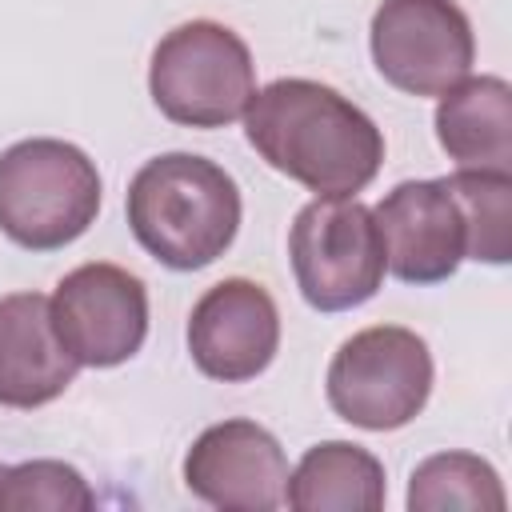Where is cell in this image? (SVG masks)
<instances>
[{"mask_svg":"<svg viewBox=\"0 0 512 512\" xmlns=\"http://www.w3.org/2000/svg\"><path fill=\"white\" fill-rule=\"evenodd\" d=\"M244 136L268 168L316 196H356L384 164V136L372 116L304 76L260 88L244 112Z\"/></svg>","mask_w":512,"mask_h":512,"instance_id":"cell-1","label":"cell"},{"mask_svg":"<svg viewBox=\"0 0 512 512\" xmlns=\"http://www.w3.org/2000/svg\"><path fill=\"white\" fill-rule=\"evenodd\" d=\"M128 228L140 248L176 272L208 268L240 228V188L208 156H152L128 184Z\"/></svg>","mask_w":512,"mask_h":512,"instance_id":"cell-2","label":"cell"},{"mask_svg":"<svg viewBox=\"0 0 512 512\" xmlns=\"http://www.w3.org/2000/svg\"><path fill=\"white\" fill-rule=\"evenodd\" d=\"M100 212V172L84 148L32 136L0 152V232L28 252H56Z\"/></svg>","mask_w":512,"mask_h":512,"instance_id":"cell-3","label":"cell"},{"mask_svg":"<svg viewBox=\"0 0 512 512\" xmlns=\"http://www.w3.org/2000/svg\"><path fill=\"white\" fill-rule=\"evenodd\" d=\"M148 92L172 124L224 128L248 112L256 96V64L228 24L188 20L156 44Z\"/></svg>","mask_w":512,"mask_h":512,"instance_id":"cell-4","label":"cell"},{"mask_svg":"<svg viewBox=\"0 0 512 512\" xmlns=\"http://www.w3.org/2000/svg\"><path fill=\"white\" fill-rule=\"evenodd\" d=\"M288 256L300 296L316 312H348L384 284V240L372 208L356 196H316L288 232Z\"/></svg>","mask_w":512,"mask_h":512,"instance_id":"cell-5","label":"cell"},{"mask_svg":"<svg viewBox=\"0 0 512 512\" xmlns=\"http://www.w3.org/2000/svg\"><path fill=\"white\" fill-rule=\"evenodd\" d=\"M324 384L340 420L364 432H392L424 412L432 392V352L412 328L376 324L336 348Z\"/></svg>","mask_w":512,"mask_h":512,"instance_id":"cell-6","label":"cell"},{"mask_svg":"<svg viewBox=\"0 0 512 512\" xmlns=\"http://www.w3.org/2000/svg\"><path fill=\"white\" fill-rule=\"evenodd\" d=\"M376 72L408 96H440L472 72L476 36L456 0H384L368 28Z\"/></svg>","mask_w":512,"mask_h":512,"instance_id":"cell-7","label":"cell"},{"mask_svg":"<svg viewBox=\"0 0 512 512\" xmlns=\"http://www.w3.org/2000/svg\"><path fill=\"white\" fill-rule=\"evenodd\" d=\"M48 300L52 324L80 368H116L148 336V288L120 264H80Z\"/></svg>","mask_w":512,"mask_h":512,"instance_id":"cell-8","label":"cell"},{"mask_svg":"<svg viewBox=\"0 0 512 512\" xmlns=\"http://www.w3.org/2000/svg\"><path fill=\"white\" fill-rule=\"evenodd\" d=\"M184 484L196 500L224 512H272L284 504L288 456L256 420H224L188 448Z\"/></svg>","mask_w":512,"mask_h":512,"instance_id":"cell-9","label":"cell"},{"mask_svg":"<svg viewBox=\"0 0 512 512\" xmlns=\"http://www.w3.org/2000/svg\"><path fill=\"white\" fill-rule=\"evenodd\" d=\"M280 348V312L264 284L232 276L212 284L188 316V352L208 380L244 384Z\"/></svg>","mask_w":512,"mask_h":512,"instance_id":"cell-10","label":"cell"},{"mask_svg":"<svg viewBox=\"0 0 512 512\" xmlns=\"http://www.w3.org/2000/svg\"><path fill=\"white\" fill-rule=\"evenodd\" d=\"M384 264L404 284H440L468 260V228L456 196L440 180H404L376 208Z\"/></svg>","mask_w":512,"mask_h":512,"instance_id":"cell-11","label":"cell"},{"mask_svg":"<svg viewBox=\"0 0 512 512\" xmlns=\"http://www.w3.org/2000/svg\"><path fill=\"white\" fill-rule=\"evenodd\" d=\"M80 364L52 324V300L40 292L0 296V404L40 408L64 396Z\"/></svg>","mask_w":512,"mask_h":512,"instance_id":"cell-12","label":"cell"},{"mask_svg":"<svg viewBox=\"0 0 512 512\" xmlns=\"http://www.w3.org/2000/svg\"><path fill=\"white\" fill-rule=\"evenodd\" d=\"M436 140L456 168L512 172V88L500 76H464L436 104Z\"/></svg>","mask_w":512,"mask_h":512,"instance_id":"cell-13","label":"cell"},{"mask_svg":"<svg viewBox=\"0 0 512 512\" xmlns=\"http://www.w3.org/2000/svg\"><path fill=\"white\" fill-rule=\"evenodd\" d=\"M384 496V464L348 440L312 444L284 488V504L296 512H380Z\"/></svg>","mask_w":512,"mask_h":512,"instance_id":"cell-14","label":"cell"},{"mask_svg":"<svg viewBox=\"0 0 512 512\" xmlns=\"http://www.w3.org/2000/svg\"><path fill=\"white\" fill-rule=\"evenodd\" d=\"M504 484L496 468L472 452H436L416 464L408 480L412 512H504Z\"/></svg>","mask_w":512,"mask_h":512,"instance_id":"cell-15","label":"cell"},{"mask_svg":"<svg viewBox=\"0 0 512 512\" xmlns=\"http://www.w3.org/2000/svg\"><path fill=\"white\" fill-rule=\"evenodd\" d=\"M468 228V260L508 264L512 260V172L456 168L444 176Z\"/></svg>","mask_w":512,"mask_h":512,"instance_id":"cell-16","label":"cell"},{"mask_svg":"<svg viewBox=\"0 0 512 512\" xmlns=\"http://www.w3.org/2000/svg\"><path fill=\"white\" fill-rule=\"evenodd\" d=\"M88 508H96V492L64 460H24L16 468H4L0 512H88Z\"/></svg>","mask_w":512,"mask_h":512,"instance_id":"cell-17","label":"cell"},{"mask_svg":"<svg viewBox=\"0 0 512 512\" xmlns=\"http://www.w3.org/2000/svg\"><path fill=\"white\" fill-rule=\"evenodd\" d=\"M0 480H4V464H0Z\"/></svg>","mask_w":512,"mask_h":512,"instance_id":"cell-18","label":"cell"}]
</instances>
